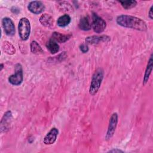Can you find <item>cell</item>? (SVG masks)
Wrapping results in <instances>:
<instances>
[{"mask_svg": "<svg viewBox=\"0 0 153 153\" xmlns=\"http://www.w3.org/2000/svg\"><path fill=\"white\" fill-rule=\"evenodd\" d=\"M117 24L122 27L133 29L140 31H146L147 26L146 23L141 19L128 15H120L117 17Z\"/></svg>", "mask_w": 153, "mask_h": 153, "instance_id": "cell-1", "label": "cell"}, {"mask_svg": "<svg viewBox=\"0 0 153 153\" xmlns=\"http://www.w3.org/2000/svg\"><path fill=\"white\" fill-rule=\"evenodd\" d=\"M103 76L104 71L102 68H99L95 71L93 75L89 88V93L91 95L94 96L98 91L103 79Z\"/></svg>", "mask_w": 153, "mask_h": 153, "instance_id": "cell-2", "label": "cell"}, {"mask_svg": "<svg viewBox=\"0 0 153 153\" xmlns=\"http://www.w3.org/2000/svg\"><path fill=\"white\" fill-rule=\"evenodd\" d=\"M18 30L19 35L23 41H26L29 38L30 33V25L26 17H22L19 20Z\"/></svg>", "mask_w": 153, "mask_h": 153, "instance_id": "cell-3", "label": "cell"}, {"mask_svg": "<svg viewBox=\"0 0 153 153\" xmlns=\"http://www.w3.org/2000/svg\"><path fill=\"white\" fill-rule=\"evenodd\" d=\"M15 73L8 77V82L13 85H19L23 80L22 66L20 63H17L14 68Z\"/></svg>", "mask_w": 153, "mask_h": 153, "instance_id": "cell-4", "label": "cell"}, {"mask_svg": "<svg viewBox=\"0 0 153 153\" xmlns=\"http://www.w3.org/2000/svg\"><path fill=\"white\" fill-rule=\"evenodd\" d=\"M92 27L93 30L97 33L103 32L106 27V22L96 13H93L92 15Z\"/></svg>", "mask_w": 153, "mask_h": 153, "instance_id": "cell-5", "label": "cell"}, {"mask_svg": "<svg viewBox=\"0 0 153 153\" xmlns=\"http://www.w3.org/2000/svg\"><path fill=\"white\" fill-rule=\"evenodd\" d=\"M118 123V114L116 112H114L111 116L109 119V125L106 132V134L105 136L106 140H110L114 136Z\"/></svg>", "mask_w": 153, "mask_h": 153, "instance_id": "cell-6", "label": "cell"}, {"mask_svg": "<svg viewBox=\"0 0 153 153\" xmlns=\"http://www.w3.org/2000/svg\"><path fill=\"white\" fill-rule=\"evenodd\" d=\"M4 32L8 36H13L15 34V26L12 20L9 17H4L2 20Z\"/></svg>", "mask_w": 153, "mask_h": 153, "instance_id": "cell-7", "label": "cell"}, {"mask_svg": "<svg viewBox=\"0 0 153 153\" xmlns=\"http://www.w3.org/2000/svg\"><path fill=\"white\" fill-rule=\"evenodd\" d=\"M27 9L33 14H39L44 11L45 6L41 1H33L29 2Z\"/></svg>", "mask_w": 153, "mask_h": 153, "instance_id": "cell-8", "label": "cell"}, {"mask_svg": "<svg viewBox=\"0 0 153 153\" xmlns=\"http://www.w3.org/2000/svg\"><path fill=\"white\" fill-rule=\"evenodd\" d=\"M58 133L59 130L57 128L55 127L52 128L45 136L43 140L44 143L45 145H51L54 143L56 140Z\"/></svg>", "mask_w": 153, "mask_h": 153, "instance_id": "cell-9", "label": "cell"}, {"mask_svg": "<svg viewBox=\"0 0 153 153\" xmlns=\"http://www.w3.org/2000/svg\"><path fill=\"white\" fill-rule=\"evenodd\" d=\"M110 37L107 35H93L85 38L86 44H97L101 42H108L110 40Z\"/></svg>", "mask_w": 153, "mask_h": 153, "instance_id": "cell-10", "label": "cell"}, {"mask_svg": "<svg viewBox=\"0 0 153 153\" xmlns=\"http://www.w3.org/2000/svg\"><path fill=\"white\" fill-rule=\"evenodd\" d=\"M12 119V113L10 111H7L4 115L1 122V132L6 131L9 129L10 124Z\"/></svg>", "mask_w": 153, "mask_h": 153, "instance_id": "cell-11", "label": "cell"}, {"mask_svg": "<svg viewBox=\"0 0 153 153\" xmlns=\"http://www.w3.org/2000/svg\"><path fill=\"white\" fill-rule=\"evenodd\" d=\"M40 23L46 27L52 28L54 27V19L50 14L45 13L39 17Z\"/></svg>", "mask_w": 153, "mask_h": 153, "instance_id": "cell-12", "label": "cell"}, {"mask_svg": "<svg viewBox=\"0 0 153 153\" xmlns=\"http://www.w3.org/2000/svg\"><path fill=\"white\" fill-rule=\"evenodd\" d=\"M71 36L72 35L71 34L65 35L57 32H54L51 35V39L57 42L63 43L68 41Z\"/></svg>", "mask_w": 153, "mask_h": 153, "instance_id": "cell-13", "label": "cell"}, {"mask_svg": "<svg viewBox=\"0 0 153 153\" xmlns=\"http://www.w3.org/2000/svg\"><path fill=\"white\" fill-rule=\"evenodd\" d=\"M152 54H151L149 59L148 62V64L145 69V74H144V77H143V85H145L147 84L149 78V76L151 74V72L152 71Z\"/></svg>", "mask_w": 153, "mask_h": 153, "instance_id": "cell-14", "label": "cell"}, {"mask_svg": "<svg viewBox=\"0 0 153 153\" xmlns=\"http://www.w3.org/2000/svg\"><path fill=\"white\" fill-rule=\"evenodd\" d=\"M46 47L48 51L53 54H56L59 50V45L57 42L53 39H50L46 44Z\"/></svg>", "mask_w": 153, "mask_h": 153, "instance_id": "cell-15", "label": "cell"}, {"mask_svg": "<svg viewBox=\"0 0 153 153\" xmlns=\"http://www.w3.org/2000/svg\"><path fill=\"white\" fill-rule=\"evenodd\" d=\"M78 26L79 29L82 30H85V31L89 30L91 29V26L89 22L88 17L87 16H85L81 18L78 24Z\"/></svg>", "mask_w": 153, "mask_h": 153, "instance_id": "cell-16", "label": "cell"}, {"mask_svg": "<svg viewBox=\"0 0 153 153\" xmlns=\"http://www.w3.org/2000/svg\"><path fill=\"white\" fill-rule=\"evenodd\" d=\"M71 21V17L68 14H64L59 17L57 21V24L59 26L61 27H65L68 26Z\"/></svg>", "mask_w": 153, "mask_h": 153, "instance_id": "cell-17", "label": "cell"}, {"mask_svg": "<svg viewBox=\"0 0 153 153\" xmlns=\"http://www.w3.org/2000/svg\"><path fill=\"white\" fill-rule=\"evenodd\" d=\"M2 48L3 51L8 54H14L16 52L15 47L8 41H4L2 44Z\"/></svg>", "mask_w": 153, "mask_h": 153, "instance_id": "cell-18", "label": "cell"}, {"mask_svg": "<svg viewBox=\"0 0 153 153\" xmlns=\"http://www.w3.org/2000/svg\"><path fill=\"white\" fill-rule=\"evenodd\" d=\"M30 51L32 53L35 54H42L44 51L41 47L38 44V43L35 41H32L30 44Z\"/></svg>", "mask_w": 153, "mask_h": 153, "instance_id": "cell-19", "label": "cell"}, {"mask_svg": "<svg viewBox=\"0 0 153 153\" xmlns=\"http://www.w3.org/2000/svg\"><path fill=\"white\" fill-rule=\"evenodd\" d=\"M122 7L126 10H129L131 8H134L137 5L136 1H120Z\"/></svg>", "mask_w": 153, "mask_h": 153, "instance_id": "cell-20", "label": "cell"}, {"mask_svg": "<svg viewBox=\"0 0 153 153\" xmlns=\"http://www.w3.org/2000/svg\"><path fill=\"white\" fill-rule=\"evenodd\" d=\"M79 49L81 50V51L83 53H86L88 51V47L86 44H82L81 45H79Z\"/></svg>", "mask_w": 153, "mask_h": 153, "instance_id": "cell-21", "label": "cell"}, {"mask_svg": "<svg viewBox=\"0 0 153 153\" xmlns=\"http://www.w3.org/2000/svg\"><path fill=\"white\" fill-rule=\"evenodd\" d=\"M11 11H12L13 13H14V14H18V13L20 12L19 9L17 7H13L11 8Z\"/></svg>", "mask_w": 153, "mask_h": 153, "instance_id": "cell-22", "label": "cell"}, {"mask_svg": "<svg viewBox=\"0 0 153 153\" xmlns=\"http://www.w3.org/2000/svg\"><path fill=\"white\" fill-rule=\"evenodd\" d=\"M108 152H123V151L121 150V149H119L118 148H115V149H111V150H109V151H108Z\"/></svg>", "mask_w": 153, "mask_h": 153, "instance_id": "cell-23", "label": "cell"}, {"mask_svg": "<svg viewBox=\"0 0 153 153\" xmlns=\"http://www.w3.org/2000/svg\"><path fill=\"white\" fill-rule=\"evenodd\" d=\"M152 8H153V6L152 5L149 9V14H148V16L151 19H153V13H152Z\"/></svg>", "mask_w": 153, "mask_h": 153, "instance_id": "cell-24", "label": "cell"}, {"mask_svg": "<svg viewBox=\"0 0 153 153\" xmlns=\"http://www.w3.org/2000/svg\"><path fill=\"white\" fill-rule=\"evenodd\" d=\"M0 67H1V69H0V70H1V71H2V69L4 68V64L1 63V64L0 65Z\"/></svg>", "mask_w": 153, "mask_h": 153, "instance_id": "cell-25", "label": "cell"}]
</instances>
